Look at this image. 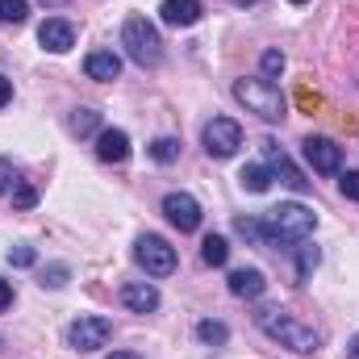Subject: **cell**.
Wrapping results in <instances>:
<instances>
[{
  "mask_svg": "<svg viewBox=\"0 0 359 359\" xmlns=\"http://www.w3.org/2000/svg\"><path fill=\"white\" fill-rule=\"evenodd\" d=\"M46 4H63V0H46Z\"/></svg>",
  "mask_w": 359,
  "mask_h": 359,
  "instance_id": "cell-36",
  "label": "cell"
},
{
  "mask_svg": "<svg viewBox=\"0 0 359 359\" xmlns=\"http://www.w3.org/2000/svg\"><path fill=\"white\" fill-rule=\"evenodd\" d=\"M264 159H268V172H271V176H280V184H288L292 192H309V180H305V172H297V163L280 151V142H276V138H264Z\"/></svg>",
  "mask_w": 359,
  "mask_h": 359,
  "instance_id": "cell-9",
  "label": "cell"
},
{
  "mask_svg": "<svg viewBox=\"0 0 359 359\" xmlns=\"http://www.w3.org/2000/svg\"><path fill=\"white\" fill-rule=\"evenodd\" d=\"M339 188H343V196H347V201H359V172H343Z\"/></svg>",
  "mask_w": 359,
  "mask_h": 359,
  "instance_id": "cell-28",
  "label": "cell"
},
{
  "mask_svg": "<svg viewBox=\"0 0 359 359\" xmlns=\"http://www.w3.org/2000/svg\"><path fill=\"white\" fill-rule=\"evenodd\" d=\"M96 155H100L104 163H126V159H130V138H126V130H100V134H96Z\"/></svg>",
  "mask_w": 359,
  "mask_h": 359,
  "instance_id": "cell-13",
  "label": "cell"
},
{
  "mask_svg": "<svg viewBox=\"0 0 359 359\" xmlns=\"http://www.w3.org/2000/svg\"><path fill=\"white\" fill-rule=\"evenodd\" d=\"M17 184H21V168H17V163H13V159L4 155V159H0V192L8 196V192H13Z\"/></svg>",
  "mask_w": 359,
  "mask_h": 359,
  "instance_id": "cell-24",
  "label": "cell"
},
{
  "mask_svg": "<svg viewBox=\"0 0 359 359\" xmlns=\"http://www.w3.org/2000/svg\"><path fill=\"white\" fill-rule=\"evenodd\" d=\"M305 159H309V168L318 172V176H334L339 168H343V147L334 142V138H322V134H309L305 142Z\"/></svg>",
  "mask_w": 359,
  "mask_h": 359,
  "instance_id": "cell-8",
  "label": "cell"
},
{
  "mask_svg": "<svg viewBox=\"0 0 359 359\" xmlns=\"http://www.w3.org/2000/svg\"><path fill=\"white\" fill-rule=\"evenodd\" d=\"M347 359H359V334H355V343H351V351H347Z\"/></svg>",
  "mask_w": 359,
  "mask_h": 359,
  "instance_id": "cell-34",
  "label": "cell"
},
{
  "mask_svg": "<svg viewBox=\"0 0 359 359\" xmlns=\"http://www.w3.org/2000/svg\"><path fill=\"white\" fill-rule=\"evenodd\" d=\"M259 67H264V80H276V76L284 72V55H280V50H268V55L259 59Z\"/></svg>",
  "mask_w": 359,
  "mask_h": 359,
  "instance_id": "cell-27",
  "label": "cell"
},
{
  "mask_svg": "<svg viewBox=\"0 0 359 359\" xmlns=\"http://www.w3.org/2000/svg\"><path fill=\"white\" fill-rule=\"evenodd\" d=\"M8 259H13L17 268H29L38 255H34V247H25V243H21V247H13V251H8Z\"/></svg>",
  "mask_w": 359,
  "mask_h": 359,
  "instance_id": "cell-30",
  "label": "cell"
},
{
  "mask_svg": "<svg viewBox=\"0 0 359 359\" xmlns=\"http://www.w3.org/2000/svg\"><path fill=\"white\" fill-rule=\"evenodd\" d=\"M234 100L247 104V113L264 117V121H280L284 117V96L271 80H238L234 84Z\"/></svg>",
  "mask_w": 359,
  "mask_h": 359,
  "instance_id": "cell-4",
  "label": "cell"
},
{
  "mask_svg": "<svg viewBox=\"0 0 359 359\" xmlns=\"http://www.w3.org/2000/svg\"><path fill=\"white\" fill-rule=\"evenodd\" d=\"M121 46H126V55H130L138 67H159V59H163V38H159V29H155L147 17H130V21H126Z\"/></svg>",
  "mask_w": 359,
  "mask_h": 359,
  "instance_id": "cell-3",
  "label": "cell"
},
{
  "mask_svg": "<svg viewBox=\"0 0 359 359\" xmlns=\"http://www.w3.org/2000/svg\"><path fill=\"white\" fill-rule=\"evenodd\" d=\"M201 142H205V151H209L213 159H230V155L243 147V130H238V121H230V117H213V121H205Z\"/></svg>",
  "mask_w": 359,
  "mask_h": 359,
  "instance_id": "cell-5",
  "label": "cell"
},
{
  "mask_svg": "<svg viewBox=\"0 0 359 359\" xmlns=\"http://www.w3.org/2000/svg\"><path fill=\"white\" fill-rule=\"evenodd\" d=\"M243 188H247V192H268L271 188V172L268 168H264V163H251V168H243Z\"/></svg>",
  "mask_w": 359,
  "mask_h": 359,
  "instance_id": "cell-18",
  "label": "cell"
},
{
  "mask_svg": "<svg viewBox=\"0 0 359 359\" xmlns=\"http://www.w3.org/2000/svg\"><path fill=\"white\" fill-rule=\"evenodd\" d=\"M134 259L147 268V276H172L176 271V251L168 247V238L159 234H142L134 243Z\"/></svg>",
  "mask_w": 359,
  "mask_h": 359,
  "instance_id": "cell-6",
  "label": "cell"
},
{
  "mask_svg": "<svg viewBox=\"0 0 359 359\" xmlns=\"http://www.w3.org/2000/svg\"><path fill=\"white\" fill-rule=\"evenodd\" d=\"M8 196H13V209H34V205H38V192H34L25 180H21V184L8 192Z\"/></svg>",
  "mask_w": 359,
  "mask_h": 359,
  "instance_id": "cell-26",
  "label": "cell"
},
{
  "mask_svg": "<svg viewBox=\"0 0 359 359\" xmlns=\"http://www.w3.org/2000/svg\"><path fill=\"white\" fill-rule=\"evenodd\" d=\"M113 339V322L109 318H76L67 326V347L72 351H100Z\"/></svg>",
  "mask_w": 359,
  "mask_h": 359,
  "instance_id": "cell-7",
  "label": "cell"
},
{
  "mask_svg": "<svg viewBox=\"0 0 359 359\" xmlns=\"http://www.w3.org/2000/svg\"><path fill=\"white\" fill-rule=\"evenodd\" d=\"M201 259H205L209 268H222V264L230 259V243H226L222 234H209V238L201 243Z\"/></svg>",
  "mask_w": 359,
  "mask_h": 359,
  "instance_id": "cell-17",
  "label": "cell"
},
{
  "mask_svg": "<svg viewBox=\"0 0 359 359\" xmlns=\"http://www.w3.org/2000/svg\"><path fill=\"white\" fill-rule=\"evenodd\" d=\"M196 339H201V343H213V347H222V343L230 339V326H226V322H213V318H205V322L196 326Z\"/></svg>",
  "mask_w": 359,
  "mask_h": 359,
  "instance_id": "cell-20",
  "label": "cell"
},
{
  "mask_svg": "<svg viewBox=\"0 0 359 359\" xmlns=\"http://www.w3.org/2000/svg\"><path fill=\"white\" fill-rule=\"evenodd\" d=\"M163 213H168V222L176 226L180 234H192V230L201 226V205H196V196H188V192H168V196H163Z\"/></svg>",
  "mask_w": 359,
  "mask_h": 359,
  "instance_id": "cell-10",
  "label": "cell"
},
{
  "mask_svg": "<svg viewBox=\"0 0 359 359\" xmlns=\"http://www.w3.org/2000/svg\"><path fill=\"white\" fill-rule=\"evenodd\" d=\"M8 305H13V284H8V280H0V313H4Z\"/></svg>",
  "mask_w": 359,
  "mask_h": 359,
  "instance_id": "cell-31",
  "label": "cell"
},
{
  "mask_svg": "<svg viewBox=\"0 0 359 359\" xmlns=\"http://www.w3.org/2000/svg\"><path fill=\"white\" fill-rule=\"evenodd\" d=\"M84 72H88L92 80H117L121 59H117L113 50H92L88 59H84Z\"/></svg>",
  "mask_w": 359,
  "mask_h": 359,
  "instance_id": "cell-16",
  "label": "cell"
},
{
  "mask_svg": "<svg viewBox=\"0 0 359 359\" xmlns=\"http://www.w3.org/2000/svg\"><path fill=\"white\" fill-rule=\"evenodd\" d=\"M230 4H238V8H247V4H259V0H230Z\"/></svg>",
  "mask_w": 359,
  "mask_h": 359,
  "instance_id": "cell-35",
  "label": "cell"
},
{
  "mask_svg": "<svg viewBox=\"0 0 359 359\" xmlns=\"http://www.w3.org/2000/svg\"><path fill=\"white\" fill-rule=\"evenodd\" d=\"M25 17H29L25 0H0V25H21Z\"/></svg>",
  "mask_w": 359,
  "mask_h": 359,
  "instance_id": "cell-23",
  "label": "cell"
},
{
  "mask_svg": "<svg viewBox=\"0 0 359 359\" xmlns=\"http://www.w3.org/2000/svg\"><path fill=\"white\" fill-rule=\"evenodd\" d=\"M96 126H100V113H96V109H76V113H72V134L88 138Z\"/></svg>",
  "mask_w": 359,
  "mask_h": 359,
  "instance_id": "cell-22",
  "label": "cell"
},
{
  "mask_svg": "<svg viewBox=\"0 0 359 359\" xmlns=\"http://www.w3.org/2000/svg\"><path fill=\"white\" fill-rule=\"evenodd\" d=\"M168 25H196L201 21V0H163L159 4Z\"/></svg>",
  "mask_w": 359,
  "mask_h": 359,
  "instance_id": "cell-15",
  "label": "cell"
},
{
  "mask_svg": "<svg viewBox=\"0 0 359 359\" xmlns=\"http://www.w3.org/2000/svg\"><path fill=\"white\" fill-rule=\"evenodd\" d=\"M264 288H268V280H264V271H259V268L230 271V292H234V297H243V301H259V297H264Z\"/></svg>",
  "mask_w": 359,
  "mask_h": 359,
  "instance_id": "cell-12",
  "label": "cell"
},
{
  "mask_svg": "<svg viewBox=\"0 0 359 359\" xmlns=\"http://www.w3.org/2000/svg\"><path fill=\"white\" fill-rule=\"evenodd\" d=\"M109 359H138V355H134V351H113Z\"/></svg>",
  "mask_w": 359,
  "mask_h": 359,
  "instance_id": "cell-33",
  "label": "cell"
},
{
  "mask_svg": "<svg viewBox=\"0 0 359 359\" xmlns=\"http://www.w3.org/2000/svg\"><path fill=\"white\" fill-rule=\"evenodd\" d=\"M318 226V213L309 205H297V201H284L264 213V230H268V247H284V243H305Z\"/></svg>",
  "mask_w": 359,
  "mask_h": 359,
  "instance_id": "cell-2",
  "label": "cell"
},
{
  "mask_svg": "<svg viewBox=\"0 0 359 359\" xmlns=\"http://www.w3.org/2000/svg\"><path fill=\"white\" fill-rule=\"evenodd\" d=\"M292 4H305V0H292Z\"/></svg>",
  "mask_w": 359,
  "mask_h": 359,
  "instance_id": "cell-37",
  "label": "cell"
},
{
  "mask_svg": "<svg viewBox=\"0 0 359 359\" xmlns=\"http://www.w3.org/2000/svg\"><path fill=\"white\" fill-rule=\"evenodd\" d=\"M42 284H50V288H63V284H67V268H63V264L46 268V271H42Z\"/></svg>",
  "mask_w": 359,
  "mask_h": 359,
  "instance_id": "cell-29",
  "label": "cell"
},
{
  "mask_svg": "<svg viewBox=\"0 0 359 359\" xmlns=\"http://www.w3.org/2000/svg\"><path fill=\"white\" fill-rule=\"evenodd\" d=\"M318 259H322L318 247H301V259H297V280H301V284L309 280V271L318 268Z\"/></svg>",
  "mask_w": 359,
  "mask_h": 359,
  "instance_id": "cell-25",
  "label": "cell"
},
{
  "mask_svg": "<svg viewBox=\"0 0 359 359\" xmlns=\"http://www.w3.org/2000/svg\"><path fill=\"white\" fill-rule=\"evenodd\" d=\"M121 305L134 313H155L159 309V288L155 284H126L121 288Z\"/></svg>",
  "mask_w": 359,
  "mask_h": 359,
  "instance_id": "cell-14",
  "label": "cell"
},
{
  "mask_svg": "<svg viewBox=\"0 0 359 359\" xmlns=\"http://www.w3.org/2000/svg\"><path fill=\"white\" fill-rule=\"evenodd\" d=\"M38 42H42L50 55H67V50L76 46V25L63 21V17H46V21L38 25Z\"/></svg>",
  "mask_w": 359,
  "mask_h": 359,
  "instance_id": "cell-11",
  "label": "cell"
},
{
  "mask_svg": "<svg viewBox=\"0 0 359 359\" xmlns=\"http://www.w3.org/2000/svg\"><path fill=\"white\" fill-rule=\"evenodd\" d=\"M234 230H238L243 238H251L255 247H268V230H264V217H238V222H234Z\"/></svg>",
  "mask_w": 359,
  "mask_h": 359,
  "instance_id": "cell-19",
  "label": "cell"
},
{
  "mask_svg": "<svg viewBox=\"0 0 359 359\" xmlns=\"http://www.w3.org/2000/svg\"><path fill=\"white\" fill-rule=\"evenodd\" d=\"M259 330L268 334L271 343H280V347H288L297 355H309V351L322 347V334L313 326H305L301 318H292L288 309H264L259 313Z\"/></svg>",
  "mask_w": 359,
  "mask_h": 359,
  "instance_id": "cell-1",
  "label": "cell"
},
{
  "mask_svg": "<svg viewBox=\"0 0 359 359\" xmlns=\"http://www.w3.org/2000/svg\"><path fill=\"white\" fill-rule=\"evenodd\" d=\"M151 159H155V163H176L180 159V138H155V142H151Z\"/></svg>",
  "mask_w": 359,
  "mask_h": 359,
  "instance_id": "cell-21",
  "label": "cell"
},
{
  "mask_svg": "<svg viewBox=\"0 0 359 359\" xmlns=\"http://www.w3.org/2000/svg\"><path fill=\"white\" fill-rule=\"evenodd\" d=\"M8 100H13V80H8V76H0V109H4Z\"/></svg>",
  "mask_w": 359,
  "mask_h": 359,
  "instance_id": "cell-32",
  "label": "cell"
}]
</instances>
